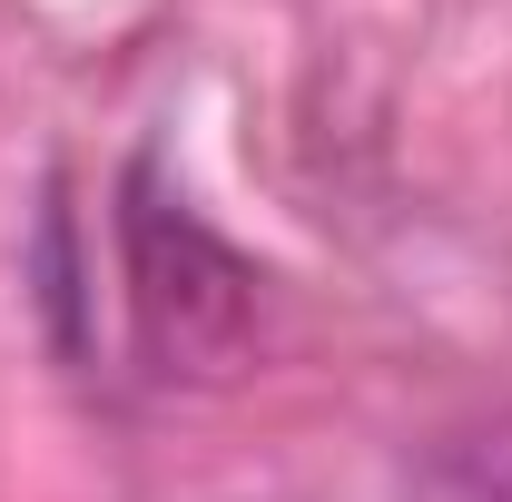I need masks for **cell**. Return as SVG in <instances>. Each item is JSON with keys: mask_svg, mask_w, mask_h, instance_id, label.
Returning a JSON list of instances; mask_svg holds the SVG:
<instances>
[{"mask_svg": "<svg viewBox=\"0 0 512 502\" xmlns=\"http://www.w3.org/2000/svg\"><path fill=\"white\" fill-rule=\"evenodd\" d=\"M119 256H128V306L138 335L168 375H227L256 325V266L188 197H168L158 158H128L119 178Z\"/></svg>", "mask_w": 512, "mask_h": 502, "instance_id": "obj_1", "label": "cell"}, {"mask_svg": "<svg viewBox=\"0 0 512 502\" xmlns=\"http://www.w3.org/2000/svg\"><path fill=\"white\" fill-rule=\"evenodd\" d=\"M404 502H512V414H483V424L434 434L414 453Z\"/></svg>", "mask_w": 512, "mask_h": 502, "instance_id": "obj_2", "label": "cell"}, {"mask_svg": "<svg viewBox=\"0 0 512 502\" xmlns=\"http://www.w3.org/2000/svg\"><path fill=\"white\" fill-rule=\"evenodd\" d=\"M40 276H50V325H60V345L79 355V256H69L60 188H50V217H40Z\"/></svg>", "mask_w": 512, "mask_h": 502, "instance_id": "obj_3", "label": "cell"}]
</instances>
